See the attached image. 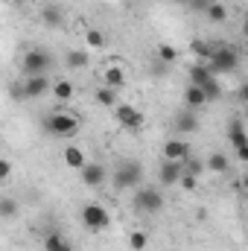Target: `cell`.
Instances as JSON below:
<instances>
[{
  "label": "cell",
  "mask_w": 248,
  "mask_h": 251,
  "mask_svg": "<svg viewBox=\"0 0 248 251\" xmlns=\"http://www.w3.org/2000/svg\"><path fill=\"white\" fill-rule=\"evenodd\" d=\"M204 170H210V173H216V176H228V173H231V161H228V155L213 152V155L204 161Z\"/></svg>",
  "instance_id": "17"
},
{
  "label": "cell",
  "mask_w": 248,
  "mask_h": 251,
  "mask_svg": "<svg viewBox=\"0 0 248 251\" xmlns=\"http://www.w3.org/2000/svg\"><path fill=\"white\" fill-rule=\"evenodd\" d=\"M82 225H85L88 231L99 234V231H105V228L111 225V213H108L102 204H97V201H88V204L82 207Z\"/></svg>",
  "instance_id": "6"
},
{
  "label": "cell",
  "mask_w": 248,
  "mask_h": 251,
  "mask_svg": "<svg viewBox=\"0 0 248 251\" xmlns=\"http://www.w3.org/2000/svg\"><path fill=\"white\" fill-rule=\"evenodd\" d=\"M47 134L53 137H73L79 131V117L76 114H67V111H53L47 120H44Z\"/></svg>",
  "instance_id": "3"
},
{
  "label": "cell",
  "mask_w": 248,
  "mask_h": 251,
  "mask_svg": "<svg viewBox=\"0 0 248 251\" xmlns=\"http://www.w3.org/2000/svg\"><path fill=\"white\" fill-rule=\"evenodd\" d=\"M41 21L47 26H62L64 24V9L62 6H44L41 9Z\"/></svg>",
  "instance_id": "22"
},
{
  "label": "cell",
  "mask_w": 248,
  "mask_h": 251,
  "mask_svg": "<svg viewBox=\"0 0 248 251\" xmlns=\"http://www.w3.org/2000/svg\"><path fill=\"white\" fill-rule=\"evenodd\" d=\"M193 152H190V143H187L184 137L178 134V137H170L167 143H164V158L167 161H187Z\"/></svg>",
  "instance_id": "12"
},
{
  "label": "cell",
  "mask_w": 248,
  "mask_h": 251,
  "mask_svg": "<svg viewBox=\"0 0 248 251\" xmlns=\"http://www.w3.org/2000/svg\"><path fill=\"white\" fill-rule=\"evenodd\" d=\"M18 210H21V204H18V199H15V196H0V219H3V222L15 219V216H18Z\"/></svg>",
  "instance_id": "20"
},
{
  "label": "cell",
  "mask_w": 248,
  "mask_h": 251,
  "mask_svg": "<svg viewBox=\"0 0 248 251\" xmlns=\"http://www.w3.org/2000/svg\"><path fill=\"white\" fill-rule=\"evenodd\" d=\"M204 15H207L213 24H225V21H228V9H225L222 3H207V6H204Z\"/></svg>",
  "instance_id": "25"
},
{
  "label": "cell",
  "mask_w": 248,
  "mask_h": 251,
  "mask_svg": "<svg viewBox=\"0 0 248 251\" xmlns=\"http://www.w3.org/2000/svg\"><path fill=\"white\" fill-rule=\"evenodd\" d=\"M85 41H88L91 50H102V47H105V35H102V29H85Z\"/></svg>",
  "instance_id": "30"
},
{
  "label": "cell",
  "mask_w": 248,
  "mask_h": 251,
  "mask_svg": "<svg viewBox=\"0 0 248 251\" xmlns=\"http://www.w3.org/2000/svg\"><path fill=\"white\" fill-rule=\"evenodd\" d=\"M97 102H99V105H105V108H114V105H117V91L102 85V88L97 91Z\"/></svg>",
  "instance_id": "29"
},
{
  "label": "cell",
  "mask_w": 248,
  "mask_h": 251,
  "mask_svg": "<svg viewBox=\"0 0 248 251\" xmlns=\"http://www.w3.org/2000/svg\"><path fill=\"white\" fill-rule=\"evenodd\" d=\"M181 173H184V161H167L164 158V164L158 167V181L164 187H173V184H178Z\"/></svg>",
  "instance_id": "11"
},
{
  "label": "cell",
  "mask_w": 248,
  "mask_h": 251,
  "mask_svg": "<svg viewBox=\"0 0 248 251\" xmlns=\"http://www.w3.org/2000/svg\"><path fill=\"white\" fill-rule=\"evenodd\" d=\"M210 79H216V76L210 73V67H207V64H198V62H196L193 67H190V85L201 88V85H207Z\"/></svg>",
  "instance_id": "18"
},
{
  "label": "cell",
  "mask_w": 248,
  "mask_h": 251,
  "mask_svg": "<svg viewBox=\"0 0 248 251\" xmlns=\"http://www.w3.org/2000/svg\"><path fill=\"white\" fill-rule=\"evenodd\" d=\"M50 91L56 94V100H59V102L73 100V82H70V79H59V82H53V85H50Z\"/></svg>",
  "instance_id": "23"
},
{
  "label": "cell",
  "mask_w": 248,
  "mask_h": 251,
  "mask_svg": "<svg viewBox=\"0 0 248 251\" xmlns=\"http://www.w3.org/2000/svg\"><path fill=\"white\" fill-rule=\"evenodd\" d=\"M12 178V161L0 158V181H9Z\"/></svg>",
  "instance_id": "32"
},
{
  "label": "cell",
  "mask_w": 248,
  "mask_h": 251,
  "mask_svg": "<svg viewBox=\"0 0 248 251\" xmlns=\"http://www.w3.org/2000/svg\"><path fill=\"white\" fill-rule=\"evenodd\" d=\"M228 137H231V143H234V149H237V158L246 161L248 158V134H246V126H243V117H234V120H231Z\"/></svg>",
  "instance_id": "7"
},
{
  "label": "cell",
  "mask_w": 248,
  "mask_h": 251,
  "mask_svg": "<svg viewBox=\"0 0 248 251\" xmlns=\"http://www.w3.org/2000/svg\"><path fill=\"white\" fill-rule=\"evenodd\" d=\"M12 97H15L18 102H26V100H24V88H21V82H18V85H12Z\"/></svg>",
  "instance_id": "35"
},
{
  "label": "cell",
  "mask_w": 248,
  "mask_h": 251,
  "mask_svg": "<svg viewBox=\"0 0 248 251\" xmlns=\"http://www.w3.org/2000/svg\"><path fill=\"white\" fill-rule=\"evenodd\" d=\"M201 94H204V102H219V100H222V85H219V79H210L207 85H201Z\"/></svg>",
  "instance_id": "26"
},
{
  "label": "cell",
  "mask_w": 248,
  "mask_h": 251,
  "mask_svg": "<svg viewBox=\"0 0 248 251\" xmlns=\"http://www.w3.org/2000/svg\"><path fill=\"white\" fill-rule=\"evenodd\" d=\"M79 178H82L85 187H99V184H105L108 170L102 164H97V161H85V167L79 170Z\"/></svg>",
  "instance_id": "8"
},
{
  "label": "cell",
  "mask_w": 248,
  "mask_h": 251,
  "mask_svg": "<svg viewBox=\"0 0 248 251\" xmlns=\"http://www.w3.org/2000/svg\"><path fill=\"white\" fill-rule=\"evenodd\" d=\"M41 246H44V251H73V243L64 237L62 231H50Z\"/></svg>",
  "instance_id": "15"
},
{
  "label": "cell",
  "mask_w": 248,
  "mask_h": 251,
  "mask_svg": "<svg viewBox=\"0 0 248 251\" xmlns=\"http://www.w3.org/2000/svg\"><path fill=\"white\" fill-rule=\"evenodd\" d=\"M201 173H204V161H201V158H196V155H190V158L184 161V176L201 178Z\"/></svg>",
  "instance_id": "28"
},
{
  "label": "cell",
  "mask_w": 248,
  "mask_h": 251,
  "mask_svg": "<svg viewBox=\"0 0 248 251\" xmlns=\"http://www.w3.org/2000/svg\"><path fill=\"white\" fill-rule=\"evenodd\" d=\"M62 158H64V167L67 170H82L85 167V149L82 146H64Z\"/></svg>",
  "instance_id": "14"
},
{
  "label": "cell",
  "mask_w": 248,
  "mask_h": 251,
  "mask_svg": "<svg viewBox=\"0 0 248 251\" xmlns=\"http://www.w3.org/2000/svg\"><path fill=\"white\" fill-rule=\"evenodd\" d=\"M64 62H67V67H73V70H82V67H88V53L85 50H70L64 56Z\"/></svg>",
  "instance_id": "27"
},
{
  "label": "cell",
  "mask_w": 248,
  "mask_h": 251,
  "mask_svg": "<svg viewBox=\"0 0 248 251\" xmlns=\"http://www.w3.org/2000/svg\"><path fill=\"white\" fill-rule=\"evenodd\" d=\"M128 243H131V249H134V251H143V249H146V243H149V237H146L143 231H131Z\"/></svg>",
  "instance_id": "31"
},
{
  "label": "cell",
  "mask_w": 248,
  "mask_h": 251,
  "mask_svg": "<svg viewBox=\"0 0 248 251\" xmlns=\"http://www.w3.org/2000/svg\"><path fill=\"white\" fill-rule=\"evenodd\" d=\"M21 67H24L26 76H47V70L53 67V56H50L44 47H32V50L24 53Z\"/></svg>",
  "instance_id": "4"
},
{
  "label": "cell",
  "mask_w": 248,
  "mask_h": 251,
  "mask_svg": "<svg viewBox=\"0 0 248 251\" xmlns=\"http://www.w3.org/2000/svg\"><path fill=\"white\" fill-rule=\"evenodd\" d=\"M131 204H134V210H140V213H152V216H155V213L164 210V196H161L155 187H140V190H134Z\"/></svg>",
  "instance_id": "5"
},
{
  "label": "cell",
  "mask_w": 248,
  "mask_h": 251,
  "mask_svg": "<svg viewBox=\"0 0 248 251\" xmlns=\"http://www.w3.org/2000/svg\"><path fill=\"white\" fill-rule=\"evenodd\" d=\"M167 70H170V64L158 62V59H155V62H152V73H155V76H164V73H167Z\"/></svg>",
  "instance_id": "34"
},
{
  "label": "cell",
  "mask_w": 248,
  "mask_h": 251,
  "mask_svg": "<svg viewBox=\"0 0 248 251\" xmlns=\"http://www.w3.org/2000/svg\"><path fill=\"white\" fill-rule=\"evenodd\" d=\"M140 178H143V164L140 161H120L117 167H114V173H111V184L114 190H134L140 184Z\"/></svg>",
  "instance_id": "1"
},
{
  "label": "cell",
  "mask_w": 248,
  "mask_h": 251,
  "mask_svg": "<svg viewBox=\"0 0 248 251\" xmlns=\"http://www.w3.org/2000/svg\"><path fill=\"white\" fill-rule=\"evenodd\" d=\"M114 117H117V123L123 126V128H131V131H137V128H143V114L134 108V105H114Z\"/></svg>",
  "instance_id": "9"
},
{
  "label": "cell",
  "mask_w": 248,
  "mask_h": 251,
  "mask_svg": "<svg viewBox=\"0 0 248 251\" xmlns=\"http://www.w3.org/2000/svg\"><path fill=\"white\" fill-rule=\"evenodd\" d=\"M173 128H175V134H193V131H198V111H178L175 114V120H173Z\"/></svg>",
  "instance_id": "13"
},
{
  "label": "cell",
  "mask_w": 248,
  "mask_h": 251,
  "mask_svg": "<svg viewBox=\"0 0 248 251\" xmlns=\"http://www.w3.org/2000/svg\"><path fill=\"white\" fill-rule=\"evenodd\" d=\"M207 102H204V94H201V88H196V85H190L184 91V108L190 111H198V108H204Z\"/></svg>",
  "instance_id": "19"
},
{
  "label": "cell",
  "mask_w": 248,
  "mask_h": 251,
  "mask_svg": "<svg viewBox=\"0 0 248 251\" xmlns=\"http://www.w3.org/2000/svg\"><path fill=\"white\" fill-rule=\"evenodd\" d=\"M21 88H24V100H38L50 91V79L47 76H26V79H21Z\"/></svg>",
  "instance_id": "10"
},
{
  "label": "cell",
  "mask_w": 248,
  "mask_h": 251,
  "mask_svg": "<svg viewBox=\"0 0 248 251\" xmlns=\"http://www.w3.org/2000/svg\"><path fill=\"white\" fill-rule=\"evenodd\" d=\"M190 53L196 56V62L198 64H207L210 62V56H213V47H210L207 41H198V38H196V41H190Z\"/></svg>",
  "instance_id": "21"
},
{
  "label": "cell",
  "mask_w": 248,
  "mask_h": 251,
  "mask_svg": "<svg viewBox=\"0 0 248 251\" xmlns=\"http://www.w3.org/2000/svg\"><path fill=\"white\" fill-rule=\"evenodd\" d=\"M178 184H181L184 190H196V184H198V178H193V176H184V173H181V178H178Z\"/></svg>",
  "instance_id": "33"
},
{
  "label": "cell",
  "mask_w": 248,
  "mask_h": 251,
  "mask_svg": "<svg viewBox=\"0 0 248 251\" xmlns=\"http://www.w3.org/2000/svg\"><path fill=\"white\" fill-rule=\"evenodd\" d=\"M207 67H210L213 76H219V73H234V70L240 67V50L231 47V44H219V47H213V56H210Z\"/></svg>",
  "instance_id": "2"
},
{
  "label": "cell",
  "mask_w": 248,
  "mask_h": 251,
  "mask_svg": "<svg viewBox=\"0 0 248 251\" xmlns=\"http://www.w3.org/2000/svg\"><path fill=\"white\" fill-rule=\"evenodd\" d=\"M102 82H105V88H114V91H120L125 88V70L123 67H117V64H111V67H105V73H102Z\"/></svg>",
  "instance_id": "16"
},
{
  "label": "cell",
  "mask_w": 248,
  "mask_h": 251,
  "mask_svg": "<svg viewBox=\"0 0 248 251\" xmlns=\"http://www.w3.org/2000/svg\"><path fill=\"white\" fill-rule=\"evenodd\" d=\"M155 59L173 67V64L178 62V50H175L173 44H158V50H155Z\"/></svg>",
  "instance_id": "24"
}]
</instances>
